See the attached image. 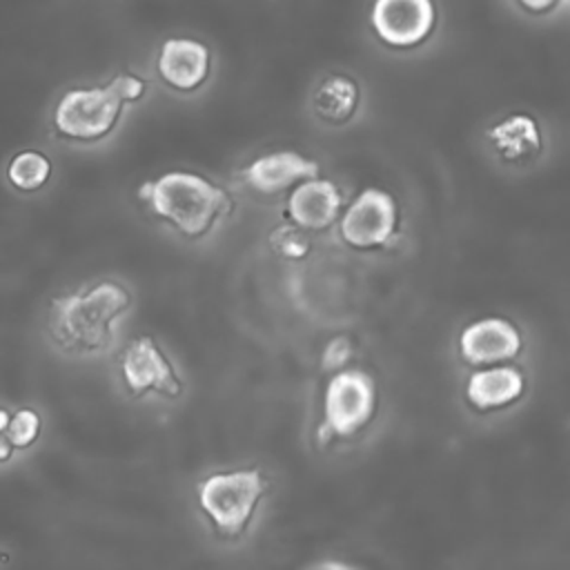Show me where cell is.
Here are the masks:
<instances>
[{
    "label": "cell",
    "mask_w": 570,
    "mask_h": 570,
    "mask_svg": "<svg viewBox=\"0 0 570 570\" xmlns=\"http://www.w3.org/2000/svg\"><path fill=\"white\" fill-rule=\"evenodd\" d=\"M131 305L134 294L125 283L102 278L80 292L51 301L49 334L71 354L91 356L109 352Z\"/></svg>",
    "instance_id": "cell-1"
},
{
    "label": "cell",
    "mask_w": 570,
    "mask_h": 570,
    "mask_svg": "<svg viewBox=\"0 0 570 570\" xmlns=\"http://www.w3.org/2000/svg\"><path fill=\"white\" fill-rule=\"evenodd\" d=\"M149 209L189 240L205 238L232 212L229 194L194 171H167L140 187Z\"/></svg>",
    "instance_id": "cell-2"
},
{
    "label": "cell",
    "mask_w": 570,
    "mask_h": 570,
    "mask_svg": "<svg viewBox=\"0 0 570 570\" xmlns=\"http://www.w3.org/2000/svg\"><path fill=\"white\" fill-rule=\"evenodd\" d=\"M145 80L134 73H120L105 87L69 89L53 114L60 136L78 142H96L109 136L120 120L122 107L145 96Z\"/></svg>",
    "instance_id": "cell-3"
},
{
    "label": "cell",
    "mask_w": 570,
    "mask_h": 570,
    "mask_svg": "<svg viewBox=\"0 0 570 570\" xmlns=\"http://www.w3.org/2000/svg\"><path fill=\"white\" fill-rule=\"evenodd\" d=\"M269 481L258 468L218 470L196 485V501L212 528L225 539H240L254 523Z\"/></svg>",
    "instance_id": "cell-4"
},
{
    "label": "cell",
    "mask_w": 570,
    "mask_h": 570,
    "mask_svg": "<svg viewBox=\"0 0 570 570\" xmlns=\"http://www.w3.org/2000/svg\"><path fill=\"white\" fill-rule=\"evenodd\" d=\"M379 392L374 379L358 367L334 372L323 392V414L316 428L321 445L334 439H352L376 414Z\"/></svg>",
    "instance_id": "cell-5"
},
{
    "label": "cell",
    "mask_w": 570,
    "mask_h": 570,
    "mask_svg": "<svg viewBox=\"0 0 570 570\" xmlns=\"http://www.w3.org/2000/svg\"><path fill=\"white\" fill-rule=\"evenodd\" d=\"M120 379L136 399L176 401L185 392V381L176 363L154 336L131 338L120 354Z\"/></svg>",
    "instance_id": "cell-6"
},
{
    "label": "cell",
    "mask_w": 570,
    "mask_h": 570,
    "mask_svg": "<svg viewBox=\"0 0 570 570\" xmlns=\"http://www.w3.org/2000/svg\"><path fill=\"white\" fill-rule=\"evenodd\" d=\"M399 207L392 194L367 187L338 216V234L345 245L358 252L383 249L396 238Z\"/></svg>",
    "instance_id": "cell-7"
},
{
    "label": "cell",
    "mask_w": 570,
    "mask_h": 570,
    "mask_svg": "<svg viewBox=\"0 0 570 570\" xmlns=\"http://www.w3.org/2000/svg\"><path fill=\"white\" fill-rule=\"evenodd\" d=\"M370 24L383 45L414 49L432 36L436 7L432 0H374Z\"/></svg>",
    "instance_id": "cell-8"
},
{
    "label": "cell",
    "mask_w": 570,
    "mask_h": 570,
    "mask_svg": "<svg viewBox=\"0 0 570 570\" xmlns=\"http://www.w3.org/2000/svg\"><path fill=\"white\" fill-rule=\"evenodd\" d=\"M459 356L472 367L512 363L523 350L521 330L503 316H483L459 334Z\"/></svg>",
    "instance_id": "cell-9"
},
{
    "label": "cell",
    "mask_w": 570,
    "mask_h": 570,
    "mask_svg": "<svg viewBox=\"0 0 570 570\" xmlns=\"http://www.w3.org/2000/svg\"><path fill=\"white\" fill-rule=\"evenodd\" d=\"M528 390V379L521 367L512 363L474 367L465 381V401L472 410L488 414L512 407L523 399Z\"/></svg>",
    "instance_id": "cell-10"
},
{
    "label": "cell",
    "mask_w": 570,
    "mask_h": 570,
    "mask_svg": "<svg viewBox=\"0 0 570 570\" xmlns=\"http://www.w3.org/2000/svg\"><path fill=\"white\" fill-rule=\"evenodd\" d=\"M321 167L316 160L296 151H272L258 156L243 169V180L249 189L263 196H278L292 191L303 180L316 178Z\"/></svg>",
    "instance_id": "cell-11"
},
{
    "label": "cell",
    "mask_w": 570,
    "mask_h": 570,
    "mask_svg": "<svg viewBox=\"0 0 570 570\" xmlns=\"http://www.w3.org/2000/svg\"><path fill=\"white\" fill-rule=\"evenodd\" d=\"M343 212V191L327 178H309L289 191L287 220L303 232L330 229Z\"/></svg>",
    "instance_id": "cell-12"
},
{
    "label": "cell",
    "mask_w": 570,
    "mask_h": 570,
    "mask_svg": "<svg viewBox=\"0 0 570 570\" xmlns=\"http://www.w3.org/2000/svg\"><path fill=\"white\" fill-rule=\"evenodd\" d=\"M156 69L169 89L196 91L209 78L212 53L194 38H167L158 51Z\"/></svg>",
    "instance_id": "cell-13"
},
{
    "label": "cell",
    "mask_w": 570,
    "mask_h": 570,
    "mask_svg": "<svg viewBox=\"0 0 570 570\" xmlns=\"http://www.w3.org/2000/svg\"><path fill=\"white\" fill-rule=\"evenodd\" d=\"M488 140L505 163H528L541 151V131L528 114H512L488 129Z\"/></svg>",
    "instance_id": "cell-14"
},
{
    "label": "cell",
    "mask_w": 570,
    "mask_h": 570,
    "mask_svg": "<svg viewBox=\"0 0 570 570\" xmlns=\"http://www.w3.org/2000/svg\"><path fill=\"white\" fill-rule=\"evenodd\" d=\"M358 100H361V91L354 78L345 73H330L318 82L312 96V109L316 118L338 127L354 118L358 109Z\"/></svg>",
    "instance_id": "cell-15"
},
{
    "label": "cell",
    "mask_w": 570,
    "mask_h": 570,
    "mask_svg": "<svg viewBox=\"0 0 570 570\" xmlns=\"http://www.w3.org/2000/svg\"><path fill=\"white\" fill-rule=\"evenodd\" d=\"M7 176L20 191H36L45 187L51 176V163L40 151H22L9 163Z\"/></svg>",
    "instance_id": "cell-16"
},
{
    "label": "cell",
    "mask_w": 570,
    "mask_h": 570,
    "mask_svg": "<svg viewBox=\"0 0 570 570\" xmlns=\"http://www.w3.org/2000/svg\"><path fill=\"white\" fill-rule=\"evenodd\" d=\"M269 247L281 258L303 261V258H307V254L312 249V243H309L307 232H303L301 227H296L292 223H285V225H278L276 229H272Z\"/></svg>",
    "instance_id": "cell-17"
},
{
    "label": "cell",
    "mask_w": 570,
    "mask_h": 570,
    "mask_svg": "<svg viewBox=\"0 0 570 570\" xmlns=\"http://www.w3.org/2000/svg\"><path fill=\"white\" fill-rule=\"evenodd\" d=\"M42 421L40 414L31 407H20L16 414H11L9 425L4 430V436L9 439V443L13 445V450H24L29 445H33L38 441Z\"/></svg>",
    "instance_id": "cell-18"
},
{
    "label": "cell",
    "mask_w": 570,
    "mask_h": 570,
    "mask_svg": "<svg viewBox=\"0 0 570 570\" xmlns=\"http://www.w3.org/2000/svg\"><path fill=\"white\" fill-rule=\"evenodd\" d=\"M354 352H356L354 341L347 334H336L325 343L321 352V365L327 372H338L347 367V363L354 358Z\"/></svg>",
    "instance_id": "cell-19"
},
{
    "label": "cell",
    "mask_w": 570,
    "mask_h": 570,
    "mask_svg": "<svg viewBox=\"0 0 570 570\" xmlns=\"http://www.w3.org/2000/svg\"><path fill=\"white\" fill-rule=\"evenodd\" d=\"M303 570H358V568L347 561H341V559H318V561L307 563Z\"/></svg>",
    "instance_id": "cell-20"
},
{
    "label": "cell",
    "mask_w": 570,
    "mask_h": 570,
    "mask_svg": "<svg viewBox=\"0 0 570 570\" xmlns=\"http://www.w3.org/2000/svg\"><path fill=\"white\" fill-rule=\"evenodd\" d=\"M528 13L541 16V13H550L561 0H517Z\"/></svg>",
    "instance_id": "cell-21"
},
{
    "label": "cell",
    "mask_w": 570,
    "mask_h": 570,
    "mask_svg": "<svg viewBox=\"0 0 570 570\" xmlns=\"http://www.w3.org/2000/svg\"><path fill=\"white\" fill-rule=\"evenodd\" d=\"M13 454V445L9 443V439L4 434H0V463L9 461Z\"/></svg>",
    "instance_id": "cell-22"
},
{
    "label": "cell",
    "mask_w": 570,
    "mask_h": 570,
    "mask_svg": "<svg viewBox=\"0 0 570 570\" xmlns=\"http://www.w3.org/2000/svg\"><path fill=\"white\" fill-rule=\"evenodd\" d=\"M9 419H11V414L0 407V434H4V430H7V425H9Z\"/></svg>",
    "instance_id": "cell-23"
}]
</instances>
